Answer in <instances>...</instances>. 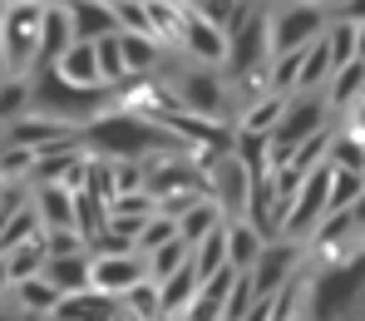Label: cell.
I'll return each instance as SVG.
<instances>
[{"label": "cell", "mask_w": 365, "mask_h": 321, "mask_svg": "<svg viewBox=\"0 0 365 321\" xmlns=\"http://www.w3.org/2000/svg\"><path fill=\"white\" fill-rule=\"evenodd\" d=\"M331 20H351V25H365V0H341V5H331Z\"/></svg>", "instance_id": "cell-38"}, {"label": "cell", "mask_w": 365, "mask_h": 321, "mask_svg": "<svg viewBox=\"0 0 365 321\" xmlns=\"http://www.w3.org/2000/svg\"><path fill=\"white\" fill-rule=\"evenodd\" d=\"M217 228H222V208H217L212 198H202L192 213H182V218H178V238H182V243H192V248H197L202 238H212Z\"/></svg>", "instance_id": "cell-26"}, {"label": "cell", "mask_w": 365, "mask_h": 321, "mask_svg": "<svg viewBox=\"0 0 365 321\" xmlns=\"http://www.w3.org/2000/svg\"><path fill=\"white\" fill-rule=\"evenodd\" d=\"M79 143L94 158H133V163H148L158 153H192L168 124H158V119H148L138 109H123V104L104 109L94 124L79 128Z\"/></svg>", "instance_id": "cell-1"}, {"label": "cell", "mask_w": 365, "mask_h": 321, "mask_svg": "<svg viewBox=\"0 0 365 321\" xmlns=\"http://www.w3.org/2000/svg\"><path fill=\"white\" fill-rule=\"evenodd\" d=\"M119 321H133V317H128V312H123V317H119Z\"/></svg>", "instance_id": "cell-46"}, {"label": "cell", "mask_w": 365, "mask_h": 321, "mask_svg": "<svg viewBox=\"0 0 365 321\" xmlns=\"http://www.w3.org/2000/svg\"><path fill=\"white\" fill-rule=\"evenodd\" d=\"M302 262V248L287 238V243H267V253L262 262L252 267V287H257V297H277L287 282H292V267Z\"/></svg>", "instance_id": "cell-11"}, {"label": "cell", "mask_w": 365, "mask_h": 321, "mask_svg": "<svg viewBox=\"0 0 365 321\" xmlns=\"http://www.w3.org/2000/svg\"><path fill=\"white\" fill-rule=\"evenodd\" d=\"M10 188H15V183H5V178H0V208H5V198H10Z\"/></svg>", "instance_id": "cell-41"}, {"label": "cell", "mask_w": 365, "mask_h": 321, "mask_svg": "<svg viewBox=\"0 0 365 321\" xmlns=\"http://www.w3.org/2000/svg\"><path fill=\"white\" fill-rule=\"evenodd\" d=\"M69 45H79L74 20H69V5H50V15H45V45H40V64H35V69H55ZM35 69H30V74H35Z\"/></svg>", "instance_id": "cell-18"}, {"label": "cell", "mask_w": 365, "mask_h": 321, "mask_svg": "<svg viewBox=\"0 0 365 321\" xmlns=\"http://www.w3.org/2000/svg\"><path fill=\"white\" fill-rule=\"evenodd\" d=\"M0 262H5L10 282H30V277H40V272H45V262H50V253H45V233H40V238H30V243H20V248H10Z\"/></svg>", "instance_id": "cell-24"}, {"label": "cell", "mask_w": 365, "mask_h": 321, "mask_svg": "<svg viewBox=\"0 0 365 321\" xmlns=\"http://www.w3.org/2000/svg\"><path fill=\"white\" fill-rule=\"evenodd\" d=\"M326 119H331V99H326V94H316V89L292 94L282 124L272 128V168H287L306 138H316V133L326 128Z\"/></svg>", "instance_id": "cell-5"}, {"label": "cell", "mask_w": 365, "mask_h": 321, "mask_svg": "<svg viewBox=\"0 0 365 321\" xmlns=\"http://www.w3.org/2000/svg\"><path fill=\"white\" fill-rule=\"evenodd\" d=\"M163 89L173 94V104L187 109V114H197V119H212V124H227V119H237L232 114V79H227V69H212V64H178V69H168L163 74Z\"/></svg>", "instance_id": "cell-3"}, {"label": "cell", "mask_w": 365, "mask_h": 321, "mask_svg": "<svg viewBox=\"0 0 365 321\" xmlns=\"http://www.w3.org/2000/svg\"><path fill=\"white\" fill-rule=\"evenodd\" d=\"M35 114L55 119V124H69V128H84L94 124L104 109H114V89H79L69 84L60 69H35Z\"/></svg>", "instance_id": "cell-4"}, {"label": "cell", "mask_w": 365, "mask_h": 321, "mask_svg": "<svg viewBox=\"0 0 365 321\" xmlns=\"http://www.w3.org/2000/svg\"><path fill=\"white\" fill-rule=\"evenodd\" d=\"M40 5H69V0H40Z\"/></svg>", "instance_id": "cell-44"}, {"label": "cell", "mask_w": 365, "mask_h": 321, "mask_svg": "<svg viewBox=\"0 0 365 321\" xmlns=\"http://www.w3.org/2000/svg\"><path fill=\"white\" fill-rule=\"evenodd\" d=\"M99 45V69H104V84L114 89V84H123L128 79V64H123V40L119 35H109V40H94Z\"/></svg>", "instance_id": "cell-33"}, {"label": "cell", "mask_w": 365, "mask_h": 321, "mask_svg": "<svg viewBox=\"0 0 365 321\" xmlns=\"http://www.w3.org/2000/svg\"><path fill=\"white\" fill-rule=\"evenodd\" d=\"M197 287H202V277H197V267H192V262H187L182 272H173V277L163 282V321H168V317H187V307H192Z\"/></svg>", "instance_id": "cell-25"}, {"label": "cell", "mask_w": 365, "mask_h": 321, "mask_svg": "<svg viewBox=\"0 0 365 321\" xmlns=\"http://www.w3.org/2000/svg\"><path fill=\"white\" fill-rule=\"evenodd\" d=\"M326 30H331L326 0H277L272 5V55L311 50Z\"/></svg>", "instance_id": "cell-6"}, {"label": "cell", "mask_w": 365, "mask_h": 321, "mask_svg": "<svg viewBox=\"0 0 365 321\" xmlns=\"http://www.w3.org/2000/svg\"><path fill=\"white\" fill-rule=\"evenodd\" d=\"M138 282H148V257L128 253V257H94V292H109V297H128Z\"/></svg>", "instance_id": "cell-10"}, {"label": "cell", "mask_w": 365, "mask_h": 321, "mask_svg": "<svg viewBox=\"0 0 365 321\" xmlns=\"http://www.w3.org/2000/svg\"><path fill=\"white\" fill-rule=\"evenodd\" d=\"M40 277H45V282H55V287H60V297L94 292V257H89V253H79V257H50Z\"/></svg>", "instance_id": "cell-17"}, {"label": "cell", "mask_w": 365, "mask_h": 321, "mask_svg": "<svg viewBox=\"0 0 365 321\" xmlns=\"http://www.w3.org/2000/svg\"><path fill=\"white\" fill-rule=\"evenodd\" d=\"M178 50H182V60L222 69V64H227V30H222V25H212L207 15L187 10V20H182V35H178Z\"/></svg>", "instance_id": "cell-9"}, {"label": "cell", "mask_w": 365, "mask_h": 321, "mask_svg": "<svg viewBox=\"0 0 365 321\" xmlns=\"http://www.w3.org/2000/svg\"><path fill=\"white\" fill-rule=\"evenodd\" d=\"M25 114H35V79L30 74H10L0 84V128L20 124Z\"/></svg>", "instance_id": "cell-23"}, {"label": "cell", "mask_w": 365, "mask_h": 321, "mask_svg": "<svg viewBox=\"0 0 365 321\" xmlns=\"http://www.w3.org/2000/svg\"><path fill=\"white\" fill-rule=\"evenodd\" d=\"M232 287H237V267H222L217 277H207L187 307L182 321H227V302H232Z\"/></svg>", "instance_id": "cell-14"}, {"label": "cell", "mask_w": 365, "mask_h": 321, "mask_svg": "<svg viewBox=\"0 0 365 321\" xmlns=\"http://www.w3.org/2000/svg\"><path fill=\"white\" fill-rule=\"evenodd\" d=\"M306 321H365V248L326 262L306 282Z\"/></svg>", "instance_id": "cell-2"}, {"label": "cell", "mask_w": 365, "mask_h": 321, "mask_svg": "<svg viewBox=\"0 0 365 321\" xmlns=\"http://www.w3.org/2000/svg\"><path fill=\"white\" fill-rule=\"evenodd\" d=\"M55 69H60L69 84H79V89H109V84H104V69H99V45H89V40L69 45Z\"/></svg>", "instance_id": "cell-19"}, {"label": "cell", "mask_w": 365, "mask_h": 321, "mask_svg": "<svg viewBox=\"0 0 365 321\" xmlns=\"http://www.w3.org/2000/svg\"><path fill=\"white\" fill-rule=\"evenodd\" d=\"M0 138H5V143H15V148H35V153H45V148H55V143L79 138V128L55 124V119H45V114H25L20 124L0 128Z\"/></svg>", "instance_id": "cell-12"}, {"label": "cell", "mask_w": 365, "mask_h": 321, "mask_svg": "<svg viewBox=\"0 0 365 321\" xmlns=\"http://www.w3.org/2000/svg\"><path fill=\"white\" fill-rule=\"evenodd\" d=\"M252 168H247V158L232 148V153H222L217 163H207V198L222 208V213H232V218H247V203H252Z\"/></svg>", "instance_id": "cell-8"}, {"label": "cell", "mask_w": 365, "mask_h": 321, "mask_svg": "<svg viewBox=\"0 0 365 321\" xmlns=\"http://www.w3.org/2000/svg\"><path fill=\"white\" fill-rule=\"evenodd\" d=\"M262 253H267V238H262L247 218H232V223H227V257H232V267H237V272H252V267L262 262Z\"/></svg>", "instance_id": "cell-22"}, {"label": "cell", "mask_w": 365, "mask_h": 321, "mask_svg": "<svg viewBox=\"0 0 365 321\" xmlns=\"http://www.w3.org/2000/svg\"><path fill=\"white\" fill-rule=\"evenodd\" d=\"M15 297H20V312H40V317H55L60 307V287L45 282V277H30V282H15Z\"/></svg>", "instance_id": "cell-28"}, {"label": "cell", "mask_w": 365, "mask_h": 321, "mask_svg": "<svg viewBox=\"0 0 365 321\" xmlns=\"http://www.w3.org/2000/svg\"><path fill=\"white\" fill-rule=\"evenodd\" d=\"M242 5H247V0H202V5H197V15H207L212 25H222V30H227V25L242 15Z\"/></svg>", "instance_id": "cell-37"}, {"label": "cell", "mask_w": 365, "mask_h": 321, "mask_svg": "<svg viewBox=\"0 0 365 321\" xmlns=\"http://www.w3.org/2000/svg\"><path fill=\"white\" fill-rule=\"evenodd\" d=\"M326 45H331L336 69H341V64H356V60H361V25H351V20H331Z\"/></svg>", "instance_id": "cell-31"}, {"label": "cell", "mask_w": 365, "mask_h": 321, "mask_svg": "<svg viewBox=\"0 0 365 321\" xmlns=\"http://www.w3.org/2000/svg\"><path fill=\"white\" fill-rule=\"evenodd\" d=\"M45 15H50V5H40V0H10L5 30H0V50L10 55V69H15V74H30V69L40 64Z\"/></svg>", "instance_id": "cell-7"}, {"label": "cell", "mask_w": 365, "mask_h": 321, "mask_svg": "<svg viewBox=\"0 0 365 321\" xmlns=\"http://www.w3.org/2000/svg\"><path fill=\"white\" fill-rule=\"evenodd\" d=\"M326 163H336V168H346V173H365V138L356 133V128L336 133V138H331V153H326Z\"/></svg>", "instance_id": "cell-32"}, {"label": "cell", "mask_w": 365, "mask_h": 321, "mask_svg": "<svg viewBox=\"0 0 365 321\" xmlns=\"http://www.w3.org/2000/svg\"><path fill=\"white\" fill-rule=\"evenodd\" d=\"M178 238V218H168V213H158V218H148V228H143V238H138V253H158L163 243H173Z\"/></svg>", "instance_id": "cell-36"}, {"label": "cell", "mask_w": 365, "mask_h": 321, "mask_svg": "<svg viewBox=\"0 0 365 321\" xmlns=\"http://www.w3.org/2000/svg\"><path fill=\"white\" fill-rule=\"evenodd\" d=\"M187 262H192V243L173 238V243H163L158 253H148V277H153V282H168V277L182 272Z\"/></svg>", "instance_id": "cell-30"}, {"label": "cell", "mask_w": 365, "mask_h": 321, "mask_svg": "<svg viewBox=\"0 0 365 321\" xmlns=\"http://www.w3.org/2000/svg\"><path fill=\"white\" fill-rule=\"evenodd\" d=\"M5 148H10V143H5V138H0V163H5Z\"/></svg>", "instance_id": "cell-43"}, {"label": "cell", "mask_w": 365, "mask_h": 321, "mask_svg": "<svg viewBox=\"0 0 365 321\" xmlns=\"http://www.w3.org/2000/svg\"><path fill=\"white\" fill-rule=\"evenodd\" d=\"M326 99H331V114H351L365 99V60L341 64V69L331 74V84H326Z\"/></svg>", "instance_id": "cell-20"}, {"label": "cell", "mask_w": 365, "mask_h": 321, "mask_svg": "<svg viewBox=\"0 0 365 321\" xmlns=\"http://www.w3.org/2000/svg\"><path fill=\"white\" fill-rule=\"evenodd\" d=\"M361 198H365V173L336 168V178H331V213H341V208H351V203H361Z\"/></svg>", "instance_id": "cell-34"}, {"label": "cell", "mask_w": 365, "mask_h": 321, "mask_svg": "<svg viewBox=\"0 0 365 321\" xmlns=\"http://www.w3.org/2000/svg\"><path fill=\"white\" fill-rule=\"evenodd\" d=\"M192 267H197V277L207 282V277H217L222 267H232V257H227V223L212 233V238H202L197 248H192Z\"/></svg>", "instance_id": "cell-27"}, {"label": "cell", "mask_w": 365, "mask_h": 321, "mask_svg": "<svg viewBox=\"0 0 365 321\" xmlns=\"http://www.w3.org/2000/svg\"><path fill=\"white\" fill-rule=\"evenodd\" d=\"M123 312L133 321H163V282H138L128 297H123Z\"/></svg>", "instance_id": "cell-29"}, {"label": "cell", "mask_w": 365, "mask_h": 321, "mask_svg": "<svg viewBox=\"0 0 365 321\" xmlns=\"http://www.w3.org/2000/svg\"><path fill=\"white\" fill-rule=\"evenodd\" d=\"M287 99L292 94H257V99H247L242 114H237V128H247V133H267L272 138V128L282 124V114H287Z\"/></svg>", "instance_id": "cell-21"}, {"label": "cell", "mask_w": 365, "mask_h": 321, "mask_svg": "<svg viewBox=\"0 0 365 321\" xmlns=\"http://www.w3.org/2000/svg\"><path fill=\"white\" fill-rule=\"evenodd\" d=\"M351 128H356V133H361V138H365V99H361V104H356V109H351Z\"/></svg>", "instance_id": "cell-39"}, {"label": "cell", "mask_w": 365, "mask_h": 321, "mask_svg": "<svg viewBox=\"0 0 365 321\" xmlns=\"http://www.w3.org/2000/svg\"><path fill=\"white\" fill-rule=\"evenodd\" d=\"M69 20H74V35L89 40V45L119 35V15H114L109 0H69Z\"/></svg>", "instance_id": "cell-15"}, {"label": "cell", "mask_w": 365, "mask_h": 321, "mask_svg": "<svg viewBox=\"0 0 365 321\" xmlns=\"http://www.w3.org/2000/svg\"><path fill=\"white\" fill-rule=\"evenodd\" d=\"M123 302L109 292H74L55 307V321H119Z\"/></svg>", "instance_id": "cell-16"}, {"label": "cell", "mask_w": 365, "mask_h": 321, "mask_svg": "<svg viewBox=\"0 0 365 321\" xmlns=\"http://www.w3.org/2000/svg\"><path fill=\"white\" fill-rule=\"evenodd\" d=\"M30 208H35V218H40V228H45V233H69V228H79L74 188H64V183L35 188V193H30Z\"/></svg>", "instance_id": "cell-13"}, {"label": "cell", "mask_w": 365, "mask_h": 321, "mask_svg": "<svg viewBox=\"0 0 365 321\" xmlns=\"http://www.w3.org/2000/svg\"><path fill=\"white\" fill-rule=\"evenodd\" d=\"M361 60H365V25H361Z\"/></svg>", "instance_id": "cell-42"}, {"label": "cell", "mask_w": 365, "mask_h": 321, "mask_svg": "<svg viewBox=\"0 0 365 321\" xmlns=\"http://www.w3.org/2000/svg\"><path fill=\"white\" fill-rule=\"evenodd\" d=\"M114 15H119L123 35H153V20H148V5L143 0H114Z\"/></svg>", "instance_id": "cell-35"}, {"label": "cell", "mask_w": 365, "mask_h": 321, "mask_svg": "<svg viewBox=\"0 0 365 321\" xmlns=\"http://www.w3.org/2000/svg\"><path fill=\"white\" fill-rule=\"evenodd\" d=\"M10 74H15V69H10V55H5V50H0V84H5V79H10Z\"/></svg>", "instance_id": "cell-40"}, {"label": "cell", "mask_w": 365, "mask_h": 321, "mask_svg": "<svg viewBox=\"0 0 365 321\" xmlns=\"http://www.w3.org/2000/svg\"><path fill=\"white\" fill-rule=\"evenodd\" d=\"M182 5H192V10H197V5H202V0H182Z\"/></svg>", "instance_id": "cell-45"}]
</instances>
